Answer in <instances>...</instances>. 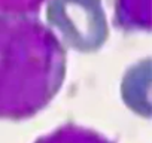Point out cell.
Here are the masks:
<instances>
[{"label":"cell","instance_id":"1","mask_svg":"<svg viewBox=\"0 0 152 143\" xmlns=\"http://www.w3.org/2000/svg\"><path fill=\"white\" fill-rule=\"evenodd\" d=\"M48 21L78 51L99 49L107 39L102 0H51Z\"/></svg>","mask_w":152,"mask_h":143}]
</instances>
